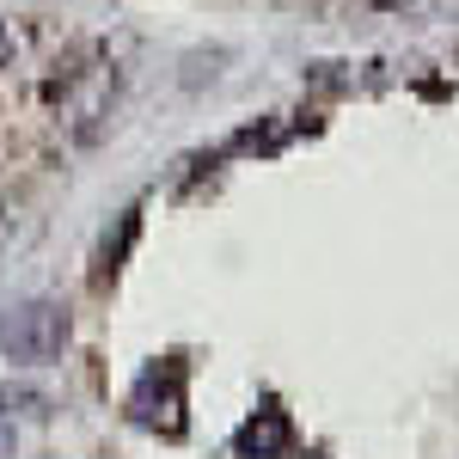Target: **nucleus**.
Returning <instances> with one entry per match:
<instances>
[{
    "mask_svg": "<svg viewBox=\"0 0 459 459\" xmlns=\"http://www.w3.org/2000/svg\"><path fill=\"white\" fill-rule=\"evenodd\" d=\"M153 386H160V374H147L142 380V392H135V411H142L147 423H153V417H160V411H153ZM178 398H184V368H178V361H166V392H160V404H166V429H184V417H178Z\"/></svg>",
    "mask_w": 459,
    "mask_h": 459,
    "instance_id": "obj_2",
    "label": "nucleus"
},
{
    "mask_svg": "<svg viewBox=\"0 0 459 459\" xmlns=\"http://www.w3.org/2000/svg\"><path fill=\"white\" fill-rule=\"evenodd\" d=\"M68 343V313L56 300H25L0 313V355L13 361H56Z\"/></svg>",
    "mask_w": 459,
    "mask_h": 459,
    "instance_id": "obj_1",
    "label": "nucleus"
},
{
    "mask_svg": "<svg viewBox=\"0 0 459 459\" xmlns=\"http://www.w3.org/2000/svg\"><path fill=\"white\" fill-rule=\"evenodd\" d=\"M374 6H404V0H374Z\"/></svg>",
    "mask_w": 459,
    "mask_h": 459,
    "instance_id": "obj_5",
    "label": "nucleus"
},
{
    "mask_svg": "<svg viewBox=\"0 0 459 459\" xmlns=\"http://www.w3.org/2000/svg\"><path fill=\"white\" fill-rule=\"evenodd\" d=\"M233 447H239V454H282L288 447V417L276 411V404H264V417H251Z\"/></svg>",
    "mask_w": 459,
    "mask_h": 459,
    "instance_id": "obj_3",
    "label": "nucleus"
},
{
    "mask_svg": "<svg viewBox=\"0 0 459 459\" xmlns=\"http://www.w3.org/2000/svg\"><path fill=\"white\" fill-rule=\"evenodd\" d=\"M6 56H13V31L0 25V68H6Z\"/></svg>",
    "mask_w": 459,
    "mask_h": 459,
    "instance_id": "obj_4",
    "label": "nucleus"
}]
</instances>
